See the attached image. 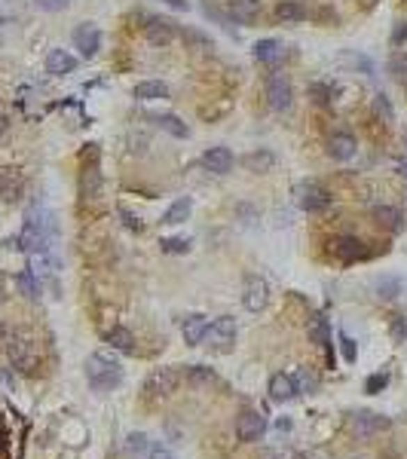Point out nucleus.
Masks as SVG:
<instances>
[{
  "instance_id": "f257e3e1",
  "label": "nucleus",
  "mask_w": 407,
  "mask_h": 459,
  "mask_svg": "<svg viewBox=\"0 0 407 459\" xmlns=\"http://www.w3.org/2000/svg\"><path fill=\"white\" fill-rule=\"evenodd\" d=\"M86 380L95 392H111L122 382V364L107 352H95L86 362Z\"/></svg>"
},
{
  "instance_id": "f03ea898",
  "label": "nucleus",
  "mask_w": 407,
  "mask_h": 459,
  "mask_svg": "<svg viewBox=\"0 0 407 459\" xmlns=\"http://www.w3.org/2000/svg\"><path fill=\"white\" fill-rule=\"evenodd\" d=\"M236 331H239V328H236V319H230V316L212 319L209 328H205V334H202V343L214 352H230L236 343Z\"/></svg>"
},
{
  "instance_id": "7ed1b4c3",
  "label": "nucleus",
  "mask_w": 407,
  "mask_h": 459,
  "mask_svg": "<svg viewBox=\"0 0 407 459\" xmlns=\"http://www.w3.org/2000/svg\"><path fill=\"white\" fill-rule=\"evenodd\" d=\"M291 102H294V92H291L288 76L282 71H273L266 76V104H270L276 113H282L291 107Z\"/></svg>"
},
{
  "instance_id": "20e7f679",
  "label": "nucleus",
  "mask_w": 407,
  "mask_h": 459,
  "mask_svg": "<svg viewBox=\"0 0 407 459\" xmlns=\"http://www.w3.org/2000/svg\"><path fill=\"white\" fill-rule=\"evenodd\" d=\"M297 202H301L303 211L319 214V211H325L328 205H331V193H328L321 184L306 181V184H301V187H297Z\"/></svg>"
},
{
  "instance_id": "39448f33",
  "label": "nucleus",
  "mask_w": 407,
  "mask_h": 459,
  "mask_svg": "<svg viewBox=\"0 0 407 459\" xmlns=\"http://www.w3.org/2000/svg\"><path fill=\"white\" fill-rule=\"evenodd\" d=\"M178 382H181V373L175 367H159L144 382V392H147V398H166L178 389Z\"/></svg>"
},
{
  "instance_id": "423d86ee",
  "label": "nucleus",
  "mask_w": 407,
  "mask_h": 459,
  "mask_svg": "<svg viewBox=\"0 0 407 459\" xmlns=\"http://www.w3.org/2000/svg\"><path fill=\"white\" fill-rule=\"evenodd\" d=\"M242 303L248 312H260L266 303H270V285H266L260 275H248L242 288Z\"/></svg>"
},
{
  "instance_id": "0eeeda50",
  "label": "nucleus",
  "mask_w": 407,
  "mask_h": 459,
  "mask_svg": "<svg viewBox=\"0 0 407 459\" xmlns=\"http://www.w3.org/2000/svg\"><path fill=\"white\" fill-rule=\"evenodd\" d=\"M74 46L80 49L83 58H95L98 49H102V31H98V25H92V22L77 25V31H74Z\"/></svg>"
},
{
  "instance_id": "6e6552de",
  "label": "nucleus",
  "mask_w": 407,
  "mask_h": 459,
  "mask_svg": "<svg viewBox=\"0 0 407 459\" xmlns=\"http://www.w3.org/2000/svg\"><path fill=\"white\" fill-rule=\"evenodd\" d=\"M331 251L337 260H343V264H356V260H365L371 251H367V245L358 239V236H340V239L331 242Z\"/></svg>"
},
{
  "instance_id": "1a4fd4ad",
  "label": "nucleus",
  "mask_w": 407,
  "mask_h": 459,
  "mask_svg": "<svg viewBox=\"0 0 407 459\" xmlns=\"http://www.w3.org/2000/svg\"><path fill=\"white\" fill-rule=\"evenodd\" d=\"M264 432H266V419H264V413H257V410H245L242 417L236 419V435H239V441H245V444L260 441V438H264Z\"/></svg>"
},
{
  "instance_id": "9d476101",
  "label": "nucleus",
  "mask_w": 407,
  "mask_h": 459,
  "mask_svg": "<svg viewBox=\"0 0 407 459\" xmlns=\"http://www.w3.org/2000/svg\"><path fill=\"white\" fill-rule=\"evenodd\" d=\"M175 34H178V25H175L172 19L153 15V19H147V25H144V37H147L153 46H168L175 40Z\"/></svg>"
},
{
  "instance_id": "9b49d317",
  "label": "nucleus",
  "mask_w": 407,
  "mask_h": 459,
  "mask_svg": "<svg viewBox=\"0 0 407 459\" xmlns=\"http://www.w3.org/2000/svg\"><path fill=\"white\" fill-rule=\"evenodd\" d=\"M80 196L83 199H98L102 196V168H98V156L92 163L83 166L80 172Z\"/></svg>"
},
{
  "instance_id": "f8f14e48",
  "label": "nucleus",
  "mask_w": 407,
  "mask_h": 459,
  "mask_svg": "<svg viewBox=\"0 0 407 459\" xmlns=\"http://www.w3.org/2000/svg\"><path fill=\"white\" fill-rule=\"evenodd\" d=\"M10 358L13 364L19 367V371H31L37 362V352H34V343L28 340V337H13L10 343Z\"/></svg>"
},
{
  "instance_id": "ddd939ff",
  "label": "nucleus",
  "mask_w": 407,
  "mask_h": 459,
  "mask_svg": "<svg viewBox=\"0 0 407 459\" xmlns=\"http://www.w3.org/2000/svg\"><path fill=\"white\" fill-rule=\"evenodd\" d=\"M352 426H356V432L362 435V438H371V435L389 428V419L380 417V413H371V410H358L356 419H352Z\"/></svg>"
},
{
  "instance_id": "4468645a",
  "label": "nucleus",
  "mask_w": 407,
  "mask_h": 459,
  "mask_svg": "<svg viewBox=\"0 0 407 459\" xmlns=\"http://www.w3.org/2000/svg\"><path fill=\"white\" fill-rule=\"evenodd\" d=\"M358 150V141L349 132H334L328 138V156L331 159H352Z\"/></svg>"
},
{
  "instance_id": "2eb2a0df",
  "label": "nucleus",
  "mask_w": 407,
  "mask_h": 459,
  "mask_svg": "<svg viewBox=\"0 0 407 459\" xmlns=\"http://www.w3.org/2000/svg\"><path fill=\"white\" fill-rule=\"evenodd\" d=\"M233 150L230 147H212V150H205V156H202V166L209 168L212 175H227L230 168H233Z\"/></svg>"
},
{
  "instance_id": "dca6fc26",
  "label": "nucleus",
  "mask_w": 407,
  "mask_h": 459,
  "mask_svg": "<svg viewBox=\"0 0 407 459\" xmlns=\"http://www.w3.org/2000/svg\"><path fill=\"white\" fill-rule=\"evenodd\" d=\"M230 19H236L239 25H255L260 15V0H230L227 3Z\"/></svg>"
},
{
  "instance_id": "f3484780",
  "label": "nucleus",
  "mask_w": 407,
  "mask_h": 459,
  "mask_svg": "<svg viewBox=\"0 0 407 459\" xmlns=\"http://www.w3.org/2000/svg\"><path fill=\"white\" fill-rule=\"evenodd\" d=\"M251 56H255V61H260V65H276V61L285 56V46L276 40V37H266V40H257L255 43Z\"/></svg>"
},
{
  "instance_id": "a211bd4d",
  "label": "nucleus",
  "mask_w": 407,
  "mask_h": 459,
  "mask_svg": "<svg viewBox=\"0 0 407 459\" xmlns=\"http://www.w3.org/2000/svg\"><path fill=\"white\" fill-rule=\"evenodd\" d=\"M310 340H316L319 346H325V352H328V364H334V352H331V328H328V319L321 316V312L310 319Z\"/></svg>"
},
{
  "instance_id": "6ab92c4d",
  "label": "nucleus",
  "mask_w": 407,
  "mask_h": 459,
  "mask_svg": "<svg viewBox=\"0 0 407 459\" xmlns=\"http://www.w3.org/2000/svg\"><path fill=\"white\" fill-rule=\"evenodd\" d=\"M301 392H297V382L291 373H276V377L270 380V398L273 401H291V398H297Z\"/></svg>"
},
{
  "instance_id": "aec40b11",
  "label": "nucleus",
  "mask_w": 407,
  "mask_h": 459,
  "mask_svg": "<svg viewBox=\"0 0 407 459\" xmlns=\"http://www.w3.org/2000/svg\"><path fill=\"white\" fill-rule=\"evenodd\" d=\"M306 15H310V10H306L301 0H282V3H276V19L285 22V25H297Z\"/></svg>"
},
{
  "instance_id": "412c9836",
  "label": "nucleus",
  "mask_w": 407,
  "mask_h": 459,
  "mask_svg": "<svg viewBox=\"0 0 407 459\" xmlns=\"http://www.w3.org/2000/svg\"><path fill=\"white\" fill-rule=\"evenodd\" d=\"M77 67V58L71 56L67 49H52L49 56H46V71L52 76H61V74H71Z\"/></svg>"
},
{
  "instance_id": "4be33fe9",
  "label": "nucleus",
  "mask_w": 407,
  "mask_h": 459,
  "mask_svg": "<svg viewBox=\"0 0 407 459\" xmlns=\"http://www.w3.org/2000/svg\"><path fill=\"white\" fill-rule=\"evenodd\" d=\"M190 211H193V199H190V196L175 199V202L166 209V214H163V224H168V227H178V224H184V220L190 218Z\"/></svg>"
},
{
  "instance_id": "5701e85b",
  "label": "nucleus",
  "mask_w": 407,
  "mask_h": 459,
  "mask_svg": "<svg viewBox=\"0 0 407 459\" xmlns=\"http://www.w3.org/2000/svg\"><path fill=\"white\" fill-rule=\"evenodd\" d=\"M205 328H209V319L205 316H199V312H193V316H187V321H184V343L187 346H199L202 343V334H205Z\"/></svg>"
},
{
  "instance_id": "b1692460",
  "label": "nucleus",
  "mask_w": 407,
  "mask_h": 459,
  "mask_svg": "<svg viewBox=\"0 0 407 459\" xmlns=\"http://www.w3.org/2000/svg\"><path fill=\"white\" fill-rule=\"evenodd\" d=\"M132 95L138 98V102H159V98H168V86L166 83H159V80H144V83H138Z\"/></svg>"
},
{
  "instance_id": "393cba45",
  "label": "nucleus",
  "mask_w": 407,
  "mask_h": 459,
  "mask_svg": "<svg viewBox=\"0 0 407 459\" xmlns=\"http://www.w3.org/2000/svg\"><path fill=\"white\" fill-rule=\"evenodd\" d=\"M374 218H377L380 227L392 230V233H398V230L404 227V214L398 209H392V205H377V209H374Z\"/></svg>"
},
{
  "instance_id": "a878e982",
  "label": "nucleus",
  "mask_w": 407,
  "mask_h": 459,
  "mask_svg": "<svg viewBox=\"0 0 407 459\" xmlns=\"http://www.w3.org/2000/svg\"><path fill=\"white\" fill-rule=\"evenodd\" d=\"M22 196V178L15 172H3L0 175V199L3 202H15Z\"/></svg>"
},
{
  "instance_id": "bb28decb",
  "label": "nucleus",
  "mask_w": 407,
  "mask_h": 459,
  "mask_svg": "<svg viewBox=\"0 0 407 459\" xmlns=\"http://www.w3.org/2000/svg\"><path fill=\"white\" fill-rule=\"evenodd\" d=\"M242 166L248 168V172H270V168L276 166V156L270 150H255V153H248V156L242 159Z\"/></svg>"
},
{
  "instance_id": "cd10ccee",
  "label": "nucleus",
  "mask_w": 407,
  "mask_h": 459,
  "mask_svg": "<svg viewBox=\"0 0 407 459\" xmlns=\"http://www.w3.org/2000/svg\"><path fill=\"white\" fill-rule=\"evenodd\" d=\"M107 343H111L113 349H120V352H132L135 346V337H132V331H129V328H122V325H117V328H111V331H107Z\"/></svg>"
},
{
  "instance_id": "c85d7f7f",
  "label": "nucleus",
  "mask_w": 407,
  "mask_h": 459,
  "mask_svg": "<svg viewBox=\"0 0 407 459\" xmlns=\"http://www.w3.org/2000/svg\"><path fill=\"white\" fill-rule=\"evenodd\" d=\"M306 92H310V98H312V104H319V107H325V104H331V102H334V95H337V89L331 86V83H321V80H316V83H310V86H306Z\"/></svg>"
},
{
  "instance_id": "c756f323",
  "label": "nucleus",
  "mask_w": 407,
  "mask_h": 459,
  "mask_svg": "<svg viewBox=\"0 0 407 459\" xmlns=\"http://www.w3.org/2000/svg\"><path fill=\"white\" fill-rule=\"evenodd\" d=\"M340 61H343V65H349L352 71H362L365 76H374V61L367 56H362V52L346 49V52H340Z\"/></svg>"
},
{
  "instance_id": "7c9ffc66",
  "label": "nucleus",
  "mask_w": 407,
  "mask_h": 459,
  "mask_svg": "<svg viewBox=\"0 0 407 459\" xmlns=\"http://www.w3.org/2000/svg\"><path fill=\"white\" fill-rule=\"evenodd\" d=\"M401 291H404V279H398V275H383L377 282V297H383V300H395Z\"/></svg>"
},
{
  "instance_id": "2f4dec72",
  "label": "nucleus",
  "mask_w": 407,
  "mask_h": 459,
  "mask_svg": "<svg viewBox=\"0 0 407 459\" xmlns=\"http://www.w3.org/2000/svg\"><path fill=\"white\" fill-rule=\"evenodd\" d=\"M15 285H19V291L28 297V300H37V297H40V279H37L31 270L15 275Z\"/></svg>"
},
{
  "instance_id": "473e14b6",
  "label": "nucleus",
  "mask_w": 407,
  "mask_h": 459,
  "mask_svg": "<svg viewBox=\"0 0 407 459\" xmlns=\"http://www.w3.org/2000/svg\"><path fill=\"white\" fill-rule=\"evenodd\" d=\"M157 126L163 129V132H168L172 138H187V122H181L175 113H159L157 117Z\"/></svg>"
},
{
  "instance_id": "72a5a7b5",
  "label": "nucleus",
  "mask_w": 407,
  "mask_h": 459,
  "mask_svg": "<svg viewBox=\"0 0 407 459\" xmlns=\"http://www.w3.org/2000/svg\"><path fill=\"white\" fill-rule=\"evenodd\" d=\"M187 382L190 386H212V382H218V377H214V371L212 367H202V364H193V367H187Z\"/></svg>"
},
{
  "instance_id": "f704fd0d",
  "label": "nucleus",
  "mask_w": 407,
  "mask_h": 459,
  "mask_svg": "<svg viewBox=\"0 0 407 459\" xmlns=\"http://www.w3.org/2000/svg\"><path fill=\"white\" fill-rule=\"evenodd\" d=\"M386 71L392 74L395 83H407V52H392V56H389Z\"/></svg>"
},
{
  "instance_id": "c9c22d12",
  "label": "nucleus",
  "mask_w": 407,
  "mask_h": 459,
  "mask_svg": "<svg viewBox=\"0 0 407 459\" xmlns=\"http://www.w3.org/2000/svg\"><path fill=\"white\" fill-rule=\"evenodd\" d=\"M159 248H163V255H187V251H190V239H184V236H172V239L159 242Z\"/></svg>"
},
{
  "instance_id": "e433bc0d",
  "label": "nucleus",
  "mask_w": 407,
  "mask_h": 459,
  "mask_svg": "<svg viewBox=\"0 0 407 459\" xmlns=\"http://www.w3.org/2000/svg\"><path fill=\"white\" fill-rule=\"evenodd\" d=\"M22 15V3L19 0H0V25H10Z\"/></svg>"
},
{
  "instance_id": "4c0bfd02",
  "label": "nucleus",
  "mask_w": 407,
  "mask_h": 459,
  "mask_svg": "<svg viewBox=\"0 0 407 459\" xmlns=\"http://www.w3.org/2000/svg\"><path fill=\"white\" fill-rule=\"evenodd\" d=\"M144 450H150V444H147V435L144 432H132L126 438V453L129 456H138V453H144Z\"/></svg>"
},
{
  "instance_id": "58836bf2",
  "label": "nucleus",
  "mask_w": 407,
  "mask_h": 459,
  "mask_svg": "<svg viewBox=\"0 0 407 459\" xmlns=\"http://www.w3.org/2000/svg\"><path fill=\"white\" fill-rule=\"evenodd\" d=\"M389 334H392V343L401 346L407 343V319L404 316H392V325H389Z\"/></svg>"
},
{
  "instance_id": "ea45409f",
  "label": "nucleus",
  "mask_w": 407,
  "mask_h": 459,
  "mask_svg": "<svg viewBox=\"0 0 407 459\" xmlns=\"http://www.w3.org/2000/svg\"><path fill=\"white\" fill-rule=\"evenodd\" d=\"M386 386H389V373H386V371H383V373H371V377H367V382H365V392L377 395V392H383Z\"/></svg>"
},
{
  "instance_id": "a19ab883",
  "label": "nucleus",
  "mask_w": 407,
  "mask_h": 459,
  "mask_svg": "<svg viewBox=\"0 0 407 459\" xmlns=\"http://www.w3.org/2000/svg\"><path fill=\"white\" fill-rule=\"evenodd\" d=\"M117 214H120V218H122V227H126L129 233H141V230H144L141 218H135V214L129 211V209H122V205H120V209H117Z\"/></svg>"
},
{
  "instance_id": "79ce46f5",
  "label": "nucleus",
  "mask_w": 407,
  "mask_h": 459,
  "mask_svg": "<svg viewBox=\"0 0 407 459\" xmlns=\"http://www.w3.org/2000/svg\"><path fill=\"white\" fill-rule=\"evenodd\" d=\"M374 107H377V113H380V117L386 120V122H392V120H395V111H392V104H389V98L383 95V92H380L377 98H374Z\"/></svg>"
},
{
  "instance_id": "37998d69",
  "label": "nucleus",
  "mask_w": 407,
  "mask_h": 459,
  "mask_svg": "<svg viewBox=\"0 0 407 459\" xmlns=\"http://www.w3.org/2000/svg\"><path fill=\"white\" fill-rule=\"evenodd\" d=\"M340 349H343V358H346L349 364H356V358H358V349H356V340H352L349 334H340Z\"/></svg>"
},
{
  "instance_id": "c03bdc74",
  "label": "nucleus",
  "mask_w": 407,
  "mask_h": 459,
  "mask_svg": "<svg viewBox=\"0 0 407 459\" xmlns=\"http://www.w3.org/2000/svg\"><path fill=\"white\" fill-rule=\"evenodd\" d=\"M34 6L43 13H61L65 6H71V0H34Z\"/></svg>"
},
{
  "instance_id": "a18cd8bd",
  "label": "nucleus",
  "mask_w": 407,
  "mask_h": 459,
  "mask_svg": "<svg viewBox=\"0 0 407 459\" xmlns=\"http://www.w3.org/2000/svg\"><path fill=\"white\" fill-rule=\"evenodd\" d=\"M297 382V392H310V389H316V377H310V371H301L294 377Z\"/></svg>"
},
{
  "instance_id": "49530a36",
  "label": "nucleus",
  "mask_w": 407,
  "mask_h": 459,
  "mask_svg": "<svg viewBox=\"0 0 407 459\" xmlns=\"http://www.w3.org/2000/svg\"><path fill=\"white\" fill-rule=\"evenodd\" d=\"M407 43V22H395V28H392V46H404Z\"/></svg>"
},
{
  "instance_id": "de8ad7c7",
  "label": "nucleus",
  "mask_w": 407,
  "mask_h": 459,
  "mask_svg": "<svg viewBox=\"0 0 407 459\" xmlns=\"http://www.w3.org/2000/svg\"><path fill=\"white\" fill-rule=\"evenodd\" d=\"M147 459H175V453L166 447V444H153L147 450Z\"/></svg>"
},
{
  "instance_id": "09e8293b",
  "label": "nucleus",
  "mask_w": 407,
  "mask_h": 459,
  "mask_svg": "<svg viewBox=\"0 0 407 459\" xmlns=\"http://www.w3.org/2000/svg\"><path fill=\"white\" fill-rule=\"evenodd\" d=\"M181 34H184V40H190V43H196V46H209V43H212L205 34H199V31H190V28H184Z\"/></svg>"
},
{
  "instance_id": "8fccbe9b",
  "label": "nucleus",
  "mask_w": 407,
  "mask_h": 459,
  "mask_svg": "<svg viewBox=\"0 0 407 459\" xmlns=\"http://www.w3.org/2000/svg\"><path fill=\"white\" fill-rule=\"evenodd\" d=\"M163 3H168V6H172V10H178V13H187V10H190V3H187V0H163Z\"/></svg>"
},
{
  "instance_id": "3c124183",
  "label": "nucleus",
  "mask_w": 407,
  "mask_h": 459,
  "mask_svg": "<svg viewBox=\"0 0 407 459\" xmlns=\"http://www.w3.org/2000/svg\"><path fill=\"white\" fill-rule=\"evenodd\" d=\"M3 132H6V117L0 113V135H3Z\"/></svg>"
}]
</instances>
